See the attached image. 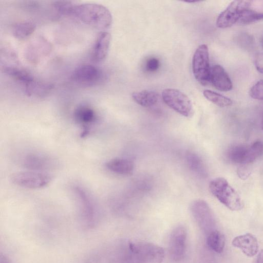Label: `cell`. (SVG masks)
Masks as SVG:
<instances>
[{
  "label": "cell",
  "instance_id": "21",
  "mask_svg": "<svg viewBox=\"0 0 263 263\" xmlns=\"http://www.w3.org/2000/svg\"><path fill=\"white\" fill-rule=\"evenodd\" d=\"M186 160L189 167L194 173L202 177L207 175L204 163L198 155L189 152L186 155Z\"/></svg>",
  "mask_w": 263,
  "mask_h": 263
},
{
  "label": "cell",
  "instance_id": "10",
  "mask_svg": "<svg viewBox=\"0 0 263 263\" xmlns=\"http://www.w3.org/2000/svg\"><path fill=\"white\" fill-rule=\"evenodd\" d=\"M187 230L179 225L172 231L168 241L169 255L174 261L179 262L184 257L186 249Z\"/></svg>",
  "mask_w": 263,
  "mask_h": 263
},
{
  "label": "cell",
  "instance_id": "29",
  "mask_svg": "<svg viewBox=\"0 0 263 263\" xmlns=\"http://www.w3.org/2000/svg\"><path fill=\"white\" fill-rule=\"evenodd\" d=\"M159 67V61L156 58H150L146 61L145 68L149 71H155L158 69Z\"/></svg>",
  "mask_w": 263,
  "mask_h": 263
},
{
  "label": "cell",
  "instance_id": "6",
  "mask_svg": "<svg viewBox=\"0 0 263 263\" xmlns=\"http://www.w3.org/2000/svg\"><path fill=\"white\" fill-rule=\"evenodd\" d=\"M53 178V175L48 172L28 171L13 174L11 180L18 186L37 189L48 185Z\"/></svg>",
  "mask_w": 263,
  "mask_h": 263
},
{
  "label": "cell",
  "instance_id": "17",
  "mask_svg": "<svg viewBox=\"0 0 263 263\" xmlns=\"http://www.w3.org/2000/svg\"><path fill=\"white\" fill-rule=\"evenodd\" d=\"M106 167L110 172L121 175H131L134 170V164L130 159L115 158L108 161Z\"/></svg>",
  "mask_w": 263,
  "mask_h": 263
},
{
  "label": "cell",
  "instance_id": "1",
  "mask_svg": "<svg viewBox=\"0 0 263 263\" xmlns=\"http://www.w3.org/2000/svg\"><path fill=\"white\" fill-rule=\"evenodd\" d=\"M164 249L152 242L128 241L120 251L119 263H162Z\"/></svg>",
  "mask_w": 263,
  "mask_h": 263
},
{
  "label": "cell",
  "instance_id": "3",
  "mask_svg": "<svg viewBox=\"0 0 263 263\" xmlns=\"http://www.w3.org/2000/svg\"><path fill=\"white\" fill-rule=\"evenodd\" d=\"M209 188L211 194L230 210L239 211L243 208V204L238 194L224 178L213 179Z\"/></svg>",
  "mask_w": 263,
  "mask_h": 263
},
{
  "label": "cell",
  "instance_id": "23",
  "mask_svg": "<svg viewBox=\"0 0 263 263\" xmlns=\"http://www.w3.org/2000/svg\"><path fill=\"white\" fill-rule=\"evenodd\" d=\"M35 24L29 21L16 23L13 28V34L17 39H24L30 35L34 31Z\"/></svg>",
  "mask_w": 263,
  "mask_h": 263
},
{
  "label": "cell",
  "instance_id": "18",
  "mask_svg": "<svg viewBox=\"0 0 263 263\" xmlns=\"http://www.w3.org/2000/svg\"><path fill=\"white\" fill-rule=\"evenodd\" d=\"M74 118L78 124L83 126V128H85L84 132H85L86 128H88L96 121L97 116L92 108L83 105L78 106L75 109Z\"/></svg>",
  "mask_w": 263,
  "mask_h": 263
},
{
  "label": "cell",
  "instance_id": "22",
  "mask_svg": "<svg viewBox=\"0 0 263 263\" xmlns=\"http://www.w3.org/2000/svg\"><path fill=\"white\" fill-rule=\"evenodd\" d=\"M206 242L211 250L220 253L224 248L226 238L223 234L217 230L206 236Z\"/></svg>",
  "mask_w": 263,
  "mask_h": 263
},
{
  "label": "cell",
  "instance_id": "24",
  "mask_svg": "<svg viewBox=\"0 0 263 263\" xmlns=\"http://www.w3.org/2000/svg\"><path fill=\"white\" fill-rule=\"evenodd\" d=\"M4 72L25 85L34 80L33 76L28 71L17 67H6L4 68Z\"/></svg>",
  "mask_w": 263,
  "mask_h": 263
},
{
  "label": "cell",
  "instance_id": "7",
  "mask_svg": "<svg viewBox=\"0 0 263 263\" xmlns=\"http://www.w3.org/2000/svg\"><path fill=\"white\" fill-rule=\"evenodd\" d=\"M163 102L174 110L187 118L194 115V110L190 98L181 91L166 88L162 92Z\"/></svg>",
  "mask_w": 263,
  "mask_h": 263
},
{
  "label": "cell",
  "instance_id": "19",
  "mask_svg": "<svg viewBox=\"0 0 263 263\" xmlns=\"http://www.w3.org/2000/svg\"><path fill=\"white\" fill-rule=\"evenodd\" d=\"M52 88V84L34 79L25 85V91L29 96L43 97L48 95Z\"/></svg>",
  "mask_w": 263,
  "mask_h": 263
},
{
  "label": "cell",
  "instance_id": "12",
  "mask_svg": "<svg viewBox=\"0 0 263 263\" xmlns=\"http://www.w3.org/2000/svg\"><path fill=\"white\" fill-rule=\"evenodd\" d=\"M22 163L24 167L30 171L45 172L44 170L53 166L54 161L52 158L45 154L29 153L23 157Z\"/></svg>",
  "mask_w": 263,
  "mask_h": 263
},
{
  "label": "cell",
  "instance_id": "26",
  "mask_svg": "<svg viewBox=\"0 0 263 263\" xmlns=\"http://www.w3.org/2000/svg\"><path fill=\"white\" fill-rule=\"evenodd\" d=\"M261 20H263V13L248 9L244 13L240 21L242 24H249Z\"/></svg>",
  "mask_w": 263,
  "mask_h": 263
},
{
  "label": "cell",
  "instance_id": "33",
  "mask_svg": "<svg viewBox=\"0 0 263 263\" xmlns=\"http://www.w3.org/2000/svg\"><path fill=\"white\" fill-rule=\"evenodd\" d=\"M261 126H262V128L263 129V116H262V122H261Z\"/></svg>",
  "mask_w": 263,
  "mask_h": 263
},
{
  "label": "cell",
  "instance_id": "2",
  "mask_svg": "<svg viewBox=\"0 0 263 263\" xmlns=\"http://www.w3.org/2000/svg\"><path fill=\"white\" fill-rule=\"evenodd\" d=\"M70 15L86 25L103 30L108 28L112 21L109 10L95 3L74 5Z\"/></svg>",
  "mask_w": 263,
  "mask_h": 263
},
{
  "label": "cell",
  "instance_id": "25",
  "mask_svg": "<svg viewBox=\"0 0 263 263\" xmlns=\"http://www.w3.org/2000/svg\"><path fill=\"white\" fill-rule=\"evenodd\" d=\"M203 94L207 100L219 107L229 106L233 103L230 98L210 90H204Z\"/></svg>",
  "mask_w": 263,
  "mask_h": 263
},
{
  "label": "cell",
  "instance_id": "13",
  "mask_svg": "<svg viewBox=\"0 0 263 263\" xmlns=\"http://www.w3.org/2000/svg\"><path fill=\"white\" fill-rule=\"evenodd\" d=\"M73 192L79 203L84 219L88 223L93 222L96 210L91 197L84 188L79 185L74 186Z\"/></svg>",
  "mask_w": 263,
  "mask_h": 263
},
{
  "label": "cell",
  "instance_id": "15",
  "mask_svg": "<svg viewBox=\"0 0 263 263\" xmlns=\"http://www.w3.org/2000/svg\"><path fill=\"white\" fill-rule=\"evenodd\" d=\"M232 245L240 249L248 257H253L258 251V242L257 238L250 233H247L235 237L232 240Z\"/></svg>",
  "mask_w": 263,
  "mask_h": 263
},
{
  "label": "cell",
  "instance_id": "32",
  "mask_svg": "<svg viewBox=\"0 0 263 263\" xmlns=\"http://www.w3.org/2000/svg\"><path fill=\"white\" fill-rule=\"evenodd\" d=\"M1 263H10L5 257H1Z\"/></svg>",
  "mask_w": 263,
  "mask_h": 263
},
{
  "label": "cell",
  "instance_id": "5",
  "mask_svg": "<svg viewBox=\"0 0 263 263\" xmlns=\"http://www.w3.org/2000/svg\"><path fill=\"white\" fill-rule=\"evenodd\" d=\"M263 154V142L257 141L250 145H235L227 152L228 159L232 162L246 165L255 161Z\"/></svg>",
  "mask_w": 263,
  "mask_h": 263
},
{
  "label": "cell",
  "instance_id": "11",
  "mask_svg": "<svg viewBox=\"0 0 263 263\" xmlns=\"http://www.w3.org/2000/svg\"><path fill=\"white\" fill-rule=\"evenodd\" d=\"M101 77L102 73L98 68L87 64L78 66L71 76V79L74 82L83 86L96 85Z\"/></svg>",
  "mask_w": 263,
  "mask_h": 263
},
{
  "label": "cell",
  "instance_id": "8",
  "mask_svg": "<svg viewBox=\"0 0 263 263\" xmlns=\"http://www.w3.org/2000/svg\"><path fill=\"white\" fill-rule=\"evenodd\" d=\"M192 69L194 77L201 85L210 82L211 68L206 45L201 44L196 49L192 59Z\"/></svg>",
  "mask_w": 263,
  "mask_h": 263
},
{
  "label": "cell",
  "instance_id": "4",
  "mask_svg": "<svg viewBox=\"0 0 263 263\" xmlns=\"http://www.w3.org/2000/svg\"><path fill=\"white\" fill-rule=\"evenodd\" d=\"M190 209L196 224L205 236L217 230L214 214L205 201L194 200L190 204Z\"/></svg>",
  "mask_w": 263,
  "mask_h": 263
},
{
  "label": "cell",
  "instance_id": "31",
  "mask_svg": "<svg viewBox=\"0 0 263 263\" xmlns=\"http://www.w3.org/2000/svg\"><path fill=\"white\" fill-rule=\"evenodd\" d=\"M255 263H263V250L259 252Z\"/></svg>",
  "mask_w": 263,
  "mask_h": 263
},
{
  "label": "cell",
  "instance_id": "30",
  "mask_svg": "<svg viewBox=\"0 0 263 263\" xmlns=\"http://www.w3.org/2000/svg\"><path fill=\"white\" fill-rule=\"evenodd\" d=\"M255 65L257 71L263 74V53H257L256 55Z\"/></svg>",
  "mask_w": 263,
  "mask_h": 263
},
{
  "label": "cell",
  "instance_id": "27",
  "mask_svg": "<svg viewBox=\"0 0 263 263\" xmlns=\"http://www.w3.org/2000/svg\"><path fill=\"white\" fill-rule=\"evenodd\" d=\"M74 5L69 1H57L53 4L57 11L62 15H70Z\"/></svg>",
  "mask_w": 263,
  "mask_h": 263
},
{
  "label": "cell",
  "instance_id": "16",
  "mask_svg": "<svg viewBox=\"0 0 263 263\" xmlns=\"http://www.w3.org/2000/svg\"><path fill=\"white\" fill-rule=\"evenodd\" d=\"M210 82L217 89L222 91H229L233 87L228 74L219 65H215L211 68Z\"/></svg>",
  "mask_w": 263,
  "mask_h": 263
},
{
  "label": "cell",
  "instance_id": "14",
  "mask_svg": "<svg viewBox=\"0 0 263 263\" xmlns=\"http://www.w3.org/2000/svg\"><path fill=\"white\" fill-rule=\"evenodd\" d=\"M111 35L106 31H101L98 34L94 42L91 58L96 62L103 61L106 57L109 48Z\"/></svg>",
  "mask_w": 263,
  "mask_h": 263
},
{
  "label": "cell",
  "instance_id": "9",
  "mask_svg": "<svg viewBox=\"0 0 263 263\" xmlns=\"http://www.w3.org/2000/svg\"><path fill=\"white\" fill-rule=\"evenodd\" d=\"M251 2L232 1L218 16L216 25L218 28H226L233 25L241 18L244 13L249 9Z\"/></svg>",
  "mask_w": 263,
  "mask_h": 263
},
{
  "label": "cell",
  "instance_id": "28",
  "mask_svg": "<svg viewBox=\"0 0 263 263\" xmlns=\"http://www.w3.org/2000/svg\"><path fill=\"white\" fill-rule=\"evenodd\" d=\"M249 95L254 99L263 100V79L257 81L252 86Z\"/></svg>",
  "mask_w": 263,
  "mask_h": 263
},
{
  "label": "cell",
  "instance_id": "20",
  "mask_svg": "<svg viewBox=\"0 0 263 263\" xmlns=\"http://www.w3.org/2000/svg\"><path fill=\"white\" fill-rule=\"evenodd\" d=\"M133 99L139 105L150 107L155 105L159 100V95L154 91L143 90L132 93Z\"/></svg>",
  "mask_w": 263,
  "mask_h": 263
}]
</instances>
